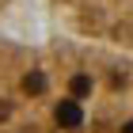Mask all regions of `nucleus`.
Segmentation results:
<instances>
[{"mask_svg":"<svg viewBox=\"0 0 133 133\" xmlns=\"http://www.w3.org/2000/svg\"><path fill=\"white\" fill-rule=\"evenodd\" d=\"M0 133H133V57L65 31L0 34Z\"/></svg>","mask_w":133,"mask_h":133,"instance_id":"obj_1","label":"nucleus"},{"mask_svg":"<svg viewBox=\"0 0 133 133\" xmlns=\"http://www.w3.org/2000/svg\"><path fill=\"white\" fill-rule=\"evenodd\" d=\"M15 4H19V0H0V15H4V11H11Z\"/></svg>","mask_w":133,"mask_h":133,"instance_id":"obj_3","label":"nucleus"},{"mask_svg":"<svg viewBox=\"0 0 133 133\" xmlns=\"http://www.w3.org/2000/svg\"><path fill=\"white\" fill-rule=\"evenodd\" d=\"M53 31L133 57V0H46Z\"/></svg>","mask_w":133,"mask_h":133,"instance_id":"obj_2","label":"nucleus"}]
</instances>
